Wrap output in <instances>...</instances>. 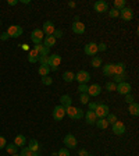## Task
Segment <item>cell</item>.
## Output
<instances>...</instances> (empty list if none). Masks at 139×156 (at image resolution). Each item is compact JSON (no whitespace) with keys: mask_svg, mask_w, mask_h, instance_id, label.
I'll list each match as a JSON object with an SVG mask.
<instances>
[{"mask_svg":"<svg viewBox=\"0 0 139 156\" xmlns=\"http://www.w3.org/2000/svg\"><path fill=\"white\" fill-rule=\"evenodd\" d=\"M84 110L79 109V107H74V106H70L65 109V116H68L70 119H75V120H81L84 117Z\"/></svg>","mask_w":139,"mask_h":156,"instance_id":"1","label":"cell"},{"mask_svg":"<svg viewBox=\"0 0 139 156\" xmlns=\"http://www.w3.org/2000/svg\"><path fill=\"white\" fill-rule=\"evenodd\" d=\"M60 63H61V56H60V55H49L47 66L50 67V70H53V71H57Z\"/></svg>","mask_w":139,"mask_h":156,"instance_id":"2","label":"cell"},{"mask_svg":"<svg viewBox=\"0 0 139 156\" xmlns=\"http://www.w3.org/2000/svg\"><path fill=\"white\" fill-rule=\"evenodd\" d=\"M43 38H45V34L42 29H33L31 34V39H32L33 45H42Z\"/></svg>","mask_w":139,"mask_h":156,"instance_id":"3","label":"cell"},{"mask_svg":"<svg viewBox=\"0 0 139 156\" xmlns=\"http://www.w3.org/2000/svg\"><path fill=\"white\" fill-rule=\"evenodd\" d=\"M131 89H132V88H131V84L130 82H125V81L116 85V91L120 95H124V96L128 95V94H131Z\"/></svg>","mask_w":139,"mask_h":156,"instance_id":"4","label":"cell"},{"mask_svg":"<svg viewBox=\"0 0 139 156\" xmlns=\"http://www.w3.org/2000/svg\"><path fill=\"white\" fill-rule=\"evenodd\" d=\"M64 145L67 149H75L78 145V141L72 134H67V135L64 136Z\"/></svg>","mask_w":139,"mask_h":156,"instance_id":"5","label":"cell"},{"mask_svg":"<svg viewBox=\"0 0 139 156\" xmlns=\"http://www.w3.org/2000/svg\"><path fill=\"white\" fill-rule=\"evenodd\" d=\"M91 80V74L85 70H81V71H78L75 74V81H78L79 84H88Z\"/></svg>","mask_w":139,"mask_h":156,"instance_id":"6","label":"cell"},{"mask_svg":"<svg viewBox=\"0 0 139 156\" xmlns=\"http://www.w3.org/2000/svg\"><path fill=\"white\" fill-rule=\"evenodd\" d=\"M109 106L104 103H100L99 106L96 107V110H95V114H96L97 119H106L107 114H109Z\"/></svg>","mask_w":139,"mask_h":156,"instance_id":"7","label":"cell"},{"mask_svg":"<svg viewBox=\"0 0 139 156\" xmlns=\"http://www.w3.org/2000/svg\"><path fill=\"white\" fill-rule=\"evenodd\" d=\"M7 34H9L10 38H19L23 35V28L19 25H10L7 29Z\"/></svg>","mask_w":139,"mask_h":156,"instance_id":"8","label":"cell"},{"mask_svg":"<svg viewBox=\"0 0 139 156\" xmlns=\"http://www.w3.org/2000/svg\"><path fill=\"white\" fill-rule=\"evenodd\" d=\"M65 116V109L63 106H56L54 109H53V119H54L56 121H61L63 119H64Z\"/></svg>","mask_w":139,"mask_h":156,"instance_id":"9","label":"cell"},{"mask_svg":"<svg viewBox=\"0 0 139 156\" xmlns=\"http://www.w3.org/2000/svg\"><path fill=\"white\" fill-rule=\"evenodd\" d=\"M93 10L96 13H106L107 10H109V4L104 0H97L96 3L93 4Z\"/></svg>","mask_w":139,"mask_h":156,"instance_id":"10","label":"cell"},{"mask_svg":"<svg viewBox=\"0 0 139 156\" xmlns=\"http://www.w3.org/2000/svg\"><path fill=\"white\" fill-rule=\"evenodd\" d=\"M111 130H113V133L116 134V135H123V134L125 133V124L117 120L114 124H111Z\"/></svg>","mask_w":139,"mask_h":156,"instance_id":"11","label":"cell"},{"mask_svg":"<svg viewBox=\"0 0 139 156\" xmlns=\"http://www.w3.org/2000/svg\"><path fill=\"white\" fill-rule=\"evenodd\" d=\"M84 52L86 56H95L97 55V43L95 42H89L88 45H85Z\"/></svg>","mask_w":139,"mask_h":156,"instance_id":"12","label":"cell"},{"mask_svg":"<svg viewBox=\"0 0 139 156\" xmlns=\"http://www.w3.org/2000/svg\"><path fill=\"white\" fill-rule=\"evenodd\" d=\"M120 17L124 21H131L134 18V11L131 7H124L123 10H120Z\"/></svg>","mask_w":139,"mask_h":156,"instance_id":"13","label":"cell"},{"mask_svg":"<svg viewBox=\"0 0 139 156\" xmlns=\"http://www.w3.org/2000/svg\"><path fill=\"white\" fill-rule=\"evenodd\" d=\"M71 29H72V32L77 34V35H82V34L85 32V29H86V28H85V24L84 23L77 21V23H72Z\"/></svg>","mask_w":139,"mask_h":156,"instance_id":"14","label":"cell"},{"mask_svg":"<svg viewBox=\"0 0 139 156\" xmlns=\"http://www.w3.org/2000/svg\"><path fill=\"white\" fill-rule=\"evenodd\" d=\"M102 92V87L99 84H92L91 87H88V92L86 94L89 96H99Z\"/></svg>","mask_w":139,"mask_h":156,"instance_id":"15","label":"cell"},{"mask_svg":"<svg viewBox=\"0 0 139 156\" xmlns=\"http://www.w3.org/2000/svg\"><path fill=\"white\" fill-rule=\"evenodd\" d=\"M54 23H52V21H46L45 24H43L42 27V31L43 34H46V36L47 35H53V32H54Z\"/></svg>","mask_w":139,"mask_h":156,"instance_id":"16","label":"cell"},{"mask_svg":"<svg viewBox=\"0 0 139 156\" xmlns=\"http://www.w3.org/2000/svg\"><path fill=\"white\" fill-rule=\"evenodd\" d=\"M60 106H63L64 109H67V107L72 106V99L70 95H63L61 98H60Z\"/></svg>","mask_w":139,"mask_h":156,"instance_id":"17","label":"cell"},{"mask_svg":"<svg viewBox=\"0 0 139 156\" xmlns=\"http://www.w3.org/2000/svg\"><path fill=\"white\" fill-rule=\"evenodd\" d=\"M56 41H57V39H56L53 35H47V36L43 38V46H46V48L50 49L56 45Z\"/></svg>","mask_w":139,"mask_h":156,"instance_id":"18","label":"cell"},{"mask_svg":"<svg viewBox=\"0 0 139 156\" xmlns=\"http://www.w3.org/2000/svg\"><path fill=\"white\" fill-rule=\"evenodd\" d=\"M84 117L86 119V123L88 124H95V123H96V120H97V117H96V114H95V112H92V110H88L86 113L84 114Z\"/></svg>","mask_w":139,"mask_h":156,"instance_id":"19","label":"cell"},{"mask_svg":"<svg viewBox=\"0 0 139 156\" xmlns=\"http://www.w3.org/2000/svg\"><path fill=\"white\" fill-rule=\"evenodd\" d=\"M33 49L39 53V56H49L50 55V49L46 48V46H43V45H35Z\"/></svg>","mask_w":139,"mask_h":156,"instance_id":"20","label":"cell"},{"mask_svg":"<svg viewBox=\"0 0 139 156\" xmlns=\"http://www.w3.org/2000/svg\"><path fill=\"white\" fill-rule=\"evenodd\" d=\"M14 145L17 146V148H24V145L26 144V140H25V136L21 135V134H18V135L14 138Z\"/></svg>","mask_w":139,"mask_h":156,"instance_id":"21","label":"cell"},{"mask_svg":"<svg viewBox=\"0 0 139 156\" xmlns=\"http://www.w3.org/2000/svg\"><path fill=\"white\" fill-rule=\"evenodd\" d=\"M103 74L106 75V77H113L114 75V64L107 63V64L103 67Z\"/></svg>","mask_w":139,"mask_h":156,"instance_id":"22","label":"cell"},{"mask_svg":"<svg viewBox=\"0 0 139 156\" xmlns=\"http://www.w3.org/2000/svg\"><path fill=\"white\" fill-rule=\"evenodd\" d=\"M39 60V53L36 52L35 49H31L28 53V62L29 63H38Z\"/></svg>","mask_w":139,"mask_h":156,"instance_id":"23","label":"cell"},{"mask_svg":"<svg viewBox=\"0 0 139 156\" xmlns=\"http://www.w3.org/2000/svg\"><path fill=\"white\" fill-rule=\"evenodd\" d=\"M125 74V64L124 63H117L114 64V75Z\"/></svg>","mask_w":139,"mask_h":156,"instance_id":"24","label":"cell"},{"mask_svg":"<svg viewBox=\"0 0 139 156\" xmlns=\"http://www.w3.org/2000/svg\"><path fill=\"white\" fill-rule=\"evenodd\" d=\"M128 112H130V114H132V116H139V105L136 103V102L130 103V106H128Z\"/></svg>","mask_w":139,"mask_h":156,"instance_id":"25","label":"cell"},{"mask_svg":"<svg viewBox=\"0 0 139 156\" xmlns=\"http://www.w3.org/2000/svg\"><path fill=\"white\" fill-rule=\"evenodd\" d=\"M63 80H64L65 82H72V81H75V74L72 71H64Z\"/></svg>","mask_w":139,"mask_h":156,"instance_id":"26","label":"cell"},{"mask_svg":"<svg viewBox=\"0 0 139 156\" xmlns=\"http://www.w3.org/2000/svg\"><path fill=\"white\" fill-rule=\"evenodd\" d=\"M38 73L40 77H46V75H49V73H50V67H49L47 64L40 66V67L38 68Z\"/></svg>","mask_w":139,"mask_h":156,"instance_id":"27","label":"cell"},{"mask_svg":"<svg viewBox=\"0 0 139 156\" xmlns=\"http://www.w3.org/2000/svg\"><path fill=\"white\" fill-rule=\"evenodd\" d=\"M95 124L97 126V128H99V130H106L107 127H109V123L106 121V119H97Z\"/></svg>","mask_w":139,"mask_h":156,"instance_id":"28","label":"cell"},{"mask_svg":"<svg viewBox=\"0 0 139 156\" xmlns=\"http://www.w3.org/2000/svg\"><path fill=\"white\" fill-rule=\"evenodd\" d=\"M102 58L99 57V56H93V57H92V62H91V66L93 68H99V67H102Z\"/></svg>","mask_w":139,"mask_h":156,"instance_id":"29","label":"cell"},{"mask_svg":"<svg viewBox=\"0 0 139 156\" xmlns=\"http://www.w3.org/2000/svg\"><path fill=\"white\" fill-rule=\"evenodd\" d=\"M28 149H31L32 152H38L39 151V142L36 140H31L28 144Z\"/></svg>","mask_w":139,"mask_h":156,"instance_id":"30","label":"cell"},{"mask_svg":"<svg viewBox=\"0 0 139 156\" xmlns=\"http://www.w3.org/2000/svg\"><path fill=\"white\" fill-rule=\"evenodd\" d=\"M4 148H6L7 153H10V155H16L17 151H18V148H17V146L14 145V144H7V145L4 146Z\"/></svg>","mask_w":139,"mask_h":156,"instance_id":"31","label":"cell"},{"mask_svg":"<svg viewBox=\"0 0 139 156\" xmlns=\"http://www.w3.org/2000/svg\"><path fill=\"white\" fill-rule=\"evenodd\" d=\"M125 7V0H114V9L116 10H123Z\"/></svg>","mask_w":139,"mask_h":156,"instance_id":"32","label":"cell"},{"mask_svg":"<svg viewBox=\"0 0 139 156\" xmlns=\"http://www.w3.org/2000/svg\"><path fill=\"white\" fill-rule=\"evenodd\" d=\"M127 78V74H121V75H113V82L114 84H120V82H124V80Z\"/></svg>","mask_w":139,"mask_h":156,"instance_id":"33","label":"cell"},{"mask_svg":"<svg viewBox=\"0 0 139 156\" xmlns=\"http://www.w3.org/2000/svg\"><path fill=\"white\" fill-rule=\"evenodd\" d=\"M79 102H81L82 105H88L89 102H91V96L88 94H81V96H79Z\"/></svg>","mask_w":139,"mask_h":156,"instance_id":"34","label":"cell"},{"mask_svg":"<svg viewBox=\"0 0 139 156\" xmlns=\"http://www.w3.org/2000/svg\"><path fill=\"white\" fill-rule=\"evenodd\" d=\"M106 121L109 124H114L117 121V116H116V114H110V113H109V114H107V117H106Z\"/></svg>","mask_w":139,"mask_h":156,"instance_id":"35","label":"cell"},{"mask_svg":"<svg viewBox=\"0 0 139 156\" xmlns=\"http://www.w3.org/2000/svg\"><path fill=\"white\" fill-rule=\"evenodd\" d=\"M42 84L43 85H52L53 84V78L52 77H49V75H46V77H42Z\"/></svg>","mask_w":139,"mask_h":156,"instance_id":"36","label":"cell"},{"mask_svg":"<svg viewBox=\"0 0 139 156\" xmlns=\"http://www.w3.org/2000/svg\"><path fill=\"white\" fill-rule=\"evenodd\" d=\"M109 16H110L111 18H117V17H120V11H118V10H116L113 7V9L109 10Z\"/></svg>","mask_w":139,"mask_h":156,"instance_id":"37","label":"cell"},{"mask_svg":"<svg viewBox=\"0 0 139 156\" xmlns=\"http://www.w3.org/2000/svg\"><path fill=\"white\" fill-rule=\"evenodd\" d=\"M106 91H107V92H113V91H116V84H114L113 81L107 82V84H106Z\"/></svg>","mask_w":139,"mask_h":156,"instance_id":"38","label":"cell"},{"mask_svg":"<svg viewBox=\"0 0 139 156\" xmlns=\"http://www.w3.org/2000/svg\"><path fill=\"white\" fill-rule=\"evenodd\" d=\"M19 155L21 156H33V152L31 149H28V148H23V151H21Z\"/></svg>","mask_w":139,"mask_h":156,"instance_id":"39","label":"cell"},{"mask_svg":"<svg viewBox=\"0 0 139 156\" xmlns=\"http://www.w3.org/2000/svg\"><path fill=\"white\" fill-rule=\"evenodd\" d=\"M57 156H70V151L67 148H61V149L57 152Z\"/></svg>","mask_w":139,"mask_h":156,"instance_id":"40","label":"cell"},{"mask_svg":"<svg viewBox=\"0 0 139 156\" xmlns=\"http://www.w3.org/2000/svg\"><path fill=\"white\" fill-rule=\"evenodd\" d=\"M47 58H49V56H39L38 63L40 66H45V64H47Z\"/></svg>","mask_w":139,"mask_h":156,"instance_id":"41","label":"cell"},{"mask_svg":"<svg viewBox=\"0 0 139 156\" xmlns=\"http://www.w3.org/2000/svg\"><path fill=\"white\" fill-rule=\"evenodd\" d=\"M99 102H89V103H88V107H89V110H92V112H95L96 110V107L99 106Z\"/></svg>","mask_w":139,"mask_h":156,"instance_id":"42","label":"cell"},{"mask_svg":"<svg viewBox=\"0 0 139 156\" xmlns=\"http://www.w3.org/2000/svg\"><path fill=\"white\" fill-rule=\"evenodd\" d=\"M78 91L81 92V94H86V92H88V85L86 84H79V87H78Z\"/></svg>","mask_w":139,"mask_h":156,"instance_id":"43","label":"cell"},{"mask_svg":"<svg viewBox=\"0 0 139 156\" xmlns=\"http://www.w3.org/2000/svg\"><path fill=\"white\" fill-rule=\"evenodd\" d=\"M53 36H54L56 39L63 38V31H61V29H54V32H53Z\"/></svg>","mask_w":139,"mask_h":156,"instance_id":"44","label":"cell"},{"mask_svg":"<svg viewBox=\"0 0 139 156\" xmlns=\"http://www.w3.org/2000/svg\"><path fill=\"white\" fill-rule=\"evenodd\" d=\"M106 50H107L106 43H99L97 45V52H106Z\"/></svg>","mask_w":139,"mask_h":156,"instance_id":"45","label":"cell"},{"mask_svg":"<svg viewBox=\"0 0 139 156\" xmlns=\"http://www.w3.org/2000/svg\"><path fill=\"white\" fill-rule=\"evenodd\" d=\"M6 145H7L6 138H4V136H0V149H3V148H4Z\"/></svg>","mask_w":139,"mask_h":156,"instance_id":"46","label":"cell"},{"mask_svg":"<svg viewBox=\"0 0 139 156\" xmlns=\"http://www.w3.org/2000/svg\"><path fill=\"white\" fill-rule=\"evenodd\" d=\"M125 102H127V103H128V105H130V103H132V102H134V96H132V95H131V94L125 95Z\"/></svg>","mask_w":139,"mask_h":156,"instance_id":"47","label":"cell"},{"mask_svg":"<svg viewBox=\"0 0 139 156\" xmlns=\"http://www.w3.org/2000/svg\"><path fill=\"white\" fill-rule=\"evenodd\" d=\"M9 38H10V36H9V34H7V31H6V32H3L2 35H0V39H2V41H7Z\"/></svg>","mask_w":139,"mask_h":156,"instance_id":"48","label":"cell"},{"mask_svg":"<svg viewBox=\"0 0 139 156\" xmlns=\"http://www.w3.org/2000/svg\"><path fill=\"white\" fill-rule=\"evenodd\" d=\"M7 4L9 6H16V4H18V0H7Z\"/></svg>","mask_w":139,"mask_h":156,"instance_id":"49","label":"cell"},{"mask_svg":"<svg viewBox=\"0 0 139 156\" xmlns=\"http://www.w3.org/2000/svg\"><path fill=\"white\" fill-rule=\"evenodd\" d=\"M79 156H88L86 149H79Z\"/></svg>","mask_w":139,"mask_h":156,"instance_id":"50","label":"cell"},{"mask_svg":"<svg viewBox=\"0 0 139 156\" xmlns=\"http://www.w3.org/2000/svg\"><path fill=\"white\" fill-rule=\"evenodd\" d=\"M68 6L71 7V9H74V7L77 6V4H75V2H70V3H68Z\"/></svg>","mask_w":139,"mask_h":156,"instance_id":"51","label":"cell"},{"mask_svg":"<svg viewBox=\"0 0 139 156\" xmlns=\"http://www.w3.org/2000/svg\"><path fill=\"white\" fill-rule=\"evenodd\" d=\"M21 3H24V4H28L29 3V0H19Z\"/></svg>","mask_w":139,"mask_h":156,"instance_id":"52","label":"cell"},{"mask_svg":"<svg viewBox=\"0 0 139 156\" xmlns=\"http://www.w3.org/2000/svg\"><path fill=\"white\" fill-rule=\"evenodd\" d=\"M52 156H57V153H56V152H53V153H52Z\"/></svg>","mask_w":139,"mask_h":156,"instance_id":"53","label":"cell"},{"mask_svg":"<svg viewBox=\"0 0 139 156\" xmlns=\"http://www.w3.org/2000/svg\"><path fill=\"white\" fill-rule=\"evenodd\" d=\"M11 156H21V155H18V153H16V155H11Z\"/></svg>","mask_w":139,"mask_h":156,"instance_id":"54","label":"cell"},{"mask_svg":"<svg viewBox=\"0 0 139 156\" xmlns=\"http://www.w3.org/2000/svg\"><path fill=\"white\" fill-rule=\"evenodd\" d=\"M88 156H93V155H88Z\"/></svg>","mask_w":139,"mask_h":156,"instance_id":"55","label":"cell"},{"mask_svg":"<svg viewBox=\"0 0 139 156\" xmlns=\"http://www.w3.org/2000/svg\"><path fill=\"white\" fill-rule=\"evenodd\" d=\"M0 25H2V21H0Z\"/></svg>","mask_w":139,"mask_h":156,"instance_id":"56","label":"cell"}]
</instances>
